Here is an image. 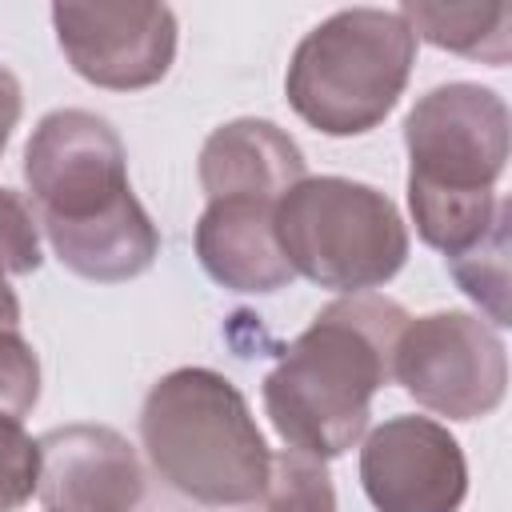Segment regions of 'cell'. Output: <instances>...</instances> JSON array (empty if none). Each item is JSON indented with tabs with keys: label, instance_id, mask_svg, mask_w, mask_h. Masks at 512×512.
<instances>
[{
	"label": "cell",
	"instance_id": "obj_10",
	"mask_svg": "<svg viewBox=\"0 0 512 512\" xmlns=\"http://www.w3.org/2000/svg\"><path fill=\"white\" fill-rule=\"evenodd\" d=\"M44 512H136L144 500V464L108 424H64L40 440Z\"/></svg>",
	"mask_w": 512,
	"mask_h": 512
},
{
	"label": "cell",
	"instance_id": "obj_12",
	"mask_svg": "<svg viewBox=\"0 0 512 512\" xmlns=\"http://www.w3.org/2000/svg\"><path fill=\"white\" fill-rule=\"evenodd\" d=\"M196 176L208 200H224V196L280 200L308 172H304V152L280 124L244 116L212 128V136L200 148Z\"/></svg>",
	"mask_w": 512,
	"mask_h": 512
},
{
	"label": "cell",
	"instance_id": "obj_1",
	"mask_svg": "<svg viewBox=\"0 0 512 512\" xmlns=\"http://www.w3.org/2000/svg\"><path fill=\"white\" fill-rule=\"evenodd\" d=\"M24 184L52 252L76 276L124 284L152 268L160 232L128 184V152L104 116L48 112L24 144Z\"/></svg>",
	"mask_w": 512,
	"mask_h": 512
},
{
	"label": "cell",
	"instance_id": "obj_11",
	"mask_svg": "<svg viewBox=\"0 0 512 512\" xmlns=\"http://www.w3.org/2000/svg\"><path fill=\"white\" fill-rule=\"evenodd\" d=\"M196 256L200 268L228 292L264 296L292 284V268L276 244V200H208L196 220Z\"/></svg>",
	"mask_w": 512,
	"mask_h": 512
},
{
	"label": "cell",
	"instance_id": "obj_2",
	"mask_svg": "<svg viewBox=\"0 0 512 512\" xmlns=\"http://www.w3.org/2000/svg\"><path fill=\"white\" fill-rule=\"evenodd\" d=\"M408 312L380 296H340L284 348L264 376V412L292 452L344 456L368 428L372 396L392 380V348Z\"/></svg>",
	"mask_w": 512,
	"mask_h": 512
},
{
	"label": "cell",
	"instance_id": "obj_7",
	"mask_svg": "<svg viewBox=\"0 0 512 512\" xmlns=\"http://www.w3.org/2000/svg\"><path fill=\"white\" fill-rule=\"evenodd\" d=\"M392 376L420 408L448 420H480L508 392V356L492 324L444 308L408 316L392 348Z\"/></svg>",
	"mask_w": 512,
	"mask_h": 512
},
{
	"label": "cell",
	"instance_id": "obj_16",
	"mask_svg": "<svg viewBox=\"0 0 512 512\" xmlns=\"http://www.w3.org/2000/svg\"><path fill=\"white\" fill-rule=\"evenodd\" d=\"M40 260V220L32 204L20 192L0 188V328H20V300L8 276H28Z\"/></svg>",
	"mask_w": 512,
	"mask_h": 512
},
{
	"label": "cell",
	"instance_id": "obj_13",
	"mask_svg": "<svg viewBox=\"0 0 512 512\" xmlns=\"http://www.w3.org/2000/svg\"><path fill=\"white\" fill-rule=\"evenodd\" d=\"M416 40H428L444 52L480 60V64H508L512 56V4H424L408 0L396 8Z\"/></svg>",
	"mask_w": 512,
	"mask_h": 512
},
{
	"label": "cell",
	"instance_id": "obj_15",
	"mask_svg": "<svg viewBox=\"0 0 512 512\" xmlns=\"http://www.w3.org/2000/svg\"><path fill=\"white\" fill-rule=\"evenodd\" d=\"M240 512H336V488L324 460L284 448L272 452V468L260 500Z\"/></svg>",
	"mask_w": 512,
	"mask_h": 512
},
{
	"label": "cell",
	"instance_id": "obj_8",
	"mask_svg": "<svg viewBox=\"0 0 512 512\" xmlns=\"http://www.w3.org/2000/svg\"><path fill=\"white\" fill-rule=\"evenodd\" d=\"M52 28L72 72L108 92H140L176 60V16L168 4H52Z\"/></svg>",
	"mask_w": 512,
	"mask_h": 512
},
{
	"label": "cell",
	"instance_id": "obj_4",
	"mask_svg": "<svg viewBox=\"0 0 512 512\" xmlns=\"http://www.w3.org/2000/svg\"><path fill=\"white\" fill-rule=\"evenodd\" d=\"M140 448L152 476L204 512L256 504L272 468V448L244 392L212 368H176L148 388Z\"/></svg>",
	"mask_w": 512,
	"mask_h": 512
},
{
	"label": "cell",
	"instance_id": "obj_3",
	"mask_svg": "<svg viewBox=\"0 0 512 512\" xmlns=\"http://www.w3.org/2000/svg\"><path fill=\"white\" fill-rule=\"evenodd\" d=\"M404 148L420 240L444 256L468 252L504 204L496 180L508 164V104L484 84H440L404 116Z\"/></svg>",
	"mask_w": 512,
	"mask_h": 512
},
{
	"label": "cell",
	"instance_id": "obj_19",
	"mask_svg": "<svg viewBox=\"0 0 512 512\" xmlns=\"http://www.w3.org/2000/svg\"><path fill=\"white\" fill-rule=\"evenodd\" d=\"M20 108H24L20 80L0 64V156H4V148H8V140L16 132V124H20Z\"/></svg>",
	"mask_w": 512,
	"mask_h": 512
},
{
	"label": "cell",
	"instance_id": "obj_6",
	"mask_svg": "<svg viewBox=\"0 0 512 512\" xmlns=\"http://www.w3.org/2000/svg\"><path fill=\"white\" fill-rule=\"evenodd\" d=\"M276 244L292 276L344 296L388 284L408 260L400 208L348 176H304L276 200Z\"/></svg>",
	"mask_w": 512,
	"mask_h": 512
},
{
	"label": "cell",
	"instance_id": "obj_14",
	"mask_svg": "<svg viewBox=\"0 0 512 512\" xmlns=\"http://www.w3.org/2000/svg\"><path fill=\"white\" fill-rule=\"evenodd\" d=\"M456 284L488 312L496 328L508 324V200L500 204L492 228L460 256H448Z\"/></svg>",
	"mask_w": 512,
	"mask_h": 512
},
{
	"label": "cell",
	"instance_id": "obj_18",
	"mask_svg": "<svg viewBox=\"0 0 512 512\" xmlns=\"http://www.w3.org/2000/svg\"><path fill=\"white\" fill-rule=\"evenodd\" d=\"M40 400V360L20 328H0V412L24 420Z\"/></svg>",
	"mask_w": 512,
	"mask_h": 512
},
{
	"label": "cell",
	"instance_id": "obj_9",
	"mask_svg": "<svg viewBox=\"0 0 512 512\" xmlns=\"http://www.w3.org/2000/svg\"><path fill=\"white\" fill-rule=\"evenodd\" d=\"M360 484L376 512H456L468 496V464L440 420L392 416L360 444Z\"/></svg>",
	"mask_w": 512,
	"mask_h": 512
},
{
	"label": "cell",
	"instance_id": "obj_5",
	"mask_svg": "<svg viewBox=\"0 0 512 512\" xmlns=\"http://www.w3.org/2000/svg\"><path fill=\"white\" fill-rule=\"evenodd\" d=\"M412 64L416 36L396 8H340L296 44L284 92L308 128L360 136L396 108Z\"/></svg>",
	"mask_w": 512,
	"mask_h": 512
},
{
	"label": "cell",
	"instance_id": "obj_17",
	"mask_svg": "<svg viewBox=\"0 0 512 512\" xmlns=\"http://www.w3.org/2000/svg\"><path fill=\"white\" fill-rule=\"evenodd\" d=\"M40 444L24 432V420L0 412V512H16L36 496Z\"/></svg>",
	"mask_w": 512,
	"mask_h": 512
}]
</instances>
